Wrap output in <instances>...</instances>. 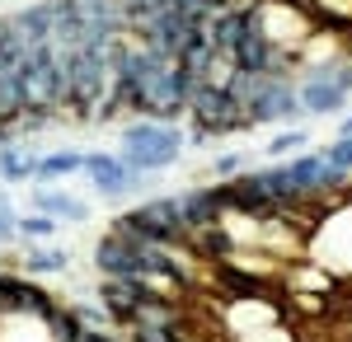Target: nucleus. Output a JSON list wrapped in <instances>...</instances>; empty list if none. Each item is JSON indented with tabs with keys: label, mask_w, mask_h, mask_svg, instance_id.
<instances>
[{
	"label": "nucleus",
	"mask_w": 352,
	"mask_h": 342,
	"mask_svg": "<svg viewBox=\"0 0 352 342\" xmlns=\"http://www.w3.org/2000/svg\"><path fill=\"white\" fill-rule=\"evenodd\" d=\"M202 80L184 71L179 61H146L136 71V94H132V113H146L155 122H174L184 108H188V94L197 89Z\"/></svg>",
	"instance_id": "1"
},
{
	"label": "nucleus",
	"mask_w": 352,
	"mask_h": 342,
	"mask_svg": "<svg viewBox=\"0 0 352 342\" xmlns=\"http://www.w3.org/2000/svg\"><path fill=\"white\" fill-rule=\"evenodd\" d=\"M188 117L192 127H202L207 136H235V132H249V113H244L221 84H197L188 94Z\"/></svg>",
	"instance_id": "2"
},
{
	"label": "nucleus",
	"mask_w": 352,
	"mask_h": 342,
	"mask_svg": "<svg viewBox=\"0 0 352 342\" xmlns=\"http://www.w3.org/2000/svg\"><path fill=\"white\" fill-rule=\"evenodd\" d=\"M244 113H249L254 127H258V122H287V117H296L300 113L296 80L292 76H263L258 89H254V99L244 104Z\"/></svg>",
	"instance_id": "3"
},
{
	"label": "nucleus",
	"mask_w": 352,
	"mask_h": 342,
	"mask_svg": "<svg viewBox=\"0 0 352 342\" xmlns=\"http://www.w3.org/2000/svg\"><path fill=\"white\" fill-rule=\"evenodd\" d=\"M127 225H136L141 235H151V239H184L188 235L179 197H151V202H141L136 211H127Z\"/></svg>",
	"instance_id": "4"
},
{
	"label": "nucleus",
	"mask_w": 352,
	"mask_h": 342,
	"mask_svg": "<svg viewBox=\"0 0 352 342\" xmlns=\"http://www.w3.org/2000/svg\"><path fill=\"white\" fill-rule=\"evenodd\" d=\"M52 295L43 286H33L24 277H14V272H0V315H24V319H43L52 315Z\"/></svg>",
	"instance_id": "5"
},
{
	"label": "nucleus",
	"mask_w": 352,
	"mask_h": 342,
	"mask_svg": "<svg viewBox=\"0 0 352 342\" xmlns=\"http://www.w3.org/2000/svg\"><path fill=\"white\" fill-rule=\"evenodd\" d=\"M94 267H99L104 277H141V272H146V258L136 253L132 239H122V235L109 230V235L94 244Z\"/></svg>",
	"instance_id": "6"
},
{
	"label": "nucleus",
	"mask_w": 352,
	"mask_h": 342,
	"mask_svg": "<svg viewBox=\"0 0 352 342\" xmlns=\"http://www.w3.org/2000/svg\"><path fill=\"white\" fill-rule=\"evenodd\" d=\"M296 99H300V108H305V113L324 117V113H338V108L348 104V89H343V84H338V80L320 66V71H310V76L296 84Z\"/></svg>",
	"instance_id": "7"
},
{
	"label": "nucleus",
	"mask_w": 352,
	"mask_h": 342,
	"mask_svg": "<svg viewBox=\"0 0 352 342\" xmlns=\"http://www.w3.org/2000/svg\"><path fill=\"white\" fill-rule=\"evenodd\" d=\"M146 300V286H141V277H104L99 282V305L109 310L113 323H127L132 310Z\"/></svg>",
	"instance_id": "8"
},
{
	"label": "nucleus",
	"mask_w": 352,
	"mask_h": 342,
	"mask_svg": "<svg viewBox=\"0 0 352 342\" xmlns=\"http://www.w3.org/2000/svg\"><path fill=\"white\" fill-rule=\"evenodd\" d=\"M85 174L94 179V187H99V197H118V192H127V187L141 179V174H132L127 169V159L122 155H85Z\"/></svg>",
	"instance_id": "9"
},
{
	"label": "nucleus",
	"mask_w": 352,
	"mask_h": 342,
	"mask_svg": "<svg viewBox=\"0 0 352 342\" xmlns=\"http://www.w3.org/2000/svg\"><path fill=\"white\" fill-rule=\"evenodd\" d=\"M122 146H136V150H184V132L174 122L141 117V122H127L122 127Z\"/></svg>",
	"instance_id": "10"
},
{
	"label": "nucleus",
	"mask_w": 352,
	"mask_h": 342,
	"mask_svg": "<svg viewBox=\"0 0 352 342\" xmlns=\"http://www.w3.org/2000/svg\"><path fill=\"white\" fill-rule=\"evenodd\" d=\"M179 207H184V225H217L221 216H226V197H221V187H188V192H179Z\"/></svg>",
	"instance_id": "11"
},
{
	"label": "nucleus",
	"mask_w": 352,
	"mask_h": 342,
	"mask_svg": "<svg viewBox=\"0 0 352 342\" xmlns=\"http://www.w3.org/2000/svg\"><path fill=\"white\" fill-rule=\"evenodd\" d=\"M33 211H43V216H56V220H89V207L76 202V197H66L61 187H33Z\"/></svg>",
	"instance_id": "12"
},
{
	"label": "nucleus",
	"mask_w": 352,
	"mask_h": 342,
	"mask_svg": "<svg viewBox=\"0 0 352 342\" xmlns=\"http://www.w3.org/2000/svg\"><path fill=\"white\" fill-rule=\"evenodd\" d=\"M80 169H85V155H80V150L38 155V174H33V183H56V179H66V174H80Z\"/></svg>",
	"instance_id": "13"
},
{
	"label": "nucleus",
	"mask_w": 352,
	"mask_h": 342,
	"mask_svg": "<svg viewBox=\"0 0 352 342\" xmlns=\"http://www.w3.org/2000/svg\"><path fill=\"white\" fill-rule=\"evenodd\" d=\"M38 174V155H24L19 146H5L0 150V179L5 183H28Z\"/></svg>",
	"instance_id": "14"
},
{
	"label": "nucleus",
	"mask_w": 352,
	"mask_h": 342,
	"mask_svg": "<svg viewBox=\"0 0 352 342\" xmlns=\"http://www.w3.org/2000/svg\"><path fill=\"white\" fill-rule=\"evenodd\" d=\"M66 263H71V258H66L61 249H38V244H33V249H28L24 258H19V267H24L28 277H47V272H66Z\"/></svg>",
	"instance_id": "15"
},
{
	"label": "nucleus",
	"mask_w": 352,
	"mask_h": 342,
	"mask_svg": "<svg viewBox=\"0 0 352 342\" xmlns=\"http://www.w3.org/2000/svg\"><path fill=\"white\" fill-rule=\"evenodd\" d=\"M47 328H52V338H56V342H80V338H85V319H80V310H61V305H56L52 315H47Z\"/></svg>",
	"instance_id": "16"
},
{
	"label": "nucleus",
	"mask_w": 352,
	"mask_h": 342,
	"mask_svg": "<svg viewBox=\"0 0 352 342\" xmlns=\"http://www.w3.org/2000/svg\"><path fill=\"white\" fill-rule=\"evenodd\" d=\"M14 230H19V239H52L56 235V216H43V211H28V216H19L14 220Z\"/></svg>",
	"instance_id": "17"
},
{
	"label": "nucleus",
	"mask_w": 352,
	"mask_h": 342,
	"mask_svg": "<svg viewBox=\"0 0 352 342\" xmlns=\"http://www.w3.org/2000/svg\"><path fill=\"white\" fill-rule=\"evenodd\" d=\"M305 146H310V132H300V127H292V132L272 136V141H268V150H263V155L282 159V155H296V150H305Z\"/></svg>",
	"instance_id": "18"
},
{
	"label": "nucleus",
	"mask_w": 352,
	"mask_h": 342,
	"mask_svg": "<svg viewBox=\"0 0 352 342\" xmlns=\"http://www.w3.org/2000/svg\"><path fill=\"white\" fill-rule=\"evenodd\" d=\"M14 220H19L14 211H10V207H0V244H14V239H19V230H14Z\"/></svg>",
	"instance_id": "19"
},
{
	"label": "nucleus",
	"mask_w": 352,
	"mask_h": 342,
	"mask_svg": "<svg viewBox=\"0 0 352 342\" xmlns=\"http://www.w3.org/2000/svg\"><path fill=\"white\" fill-rule=\"evenodd\" d=\"M217 174H221V179H235V174H240V155H221L217 159Z\"/></svg>",
	"instance_id": "20"
},
{
	"label": "nucleus",
	"mask_w": 352,
	"mask_h": 342,
	"mask_svg": "<svg viewBox=\"0 0 352 342\" xmlns=\"http://www.w3.org/2000/svg\"><path fill=\"white\" fill-rule=\"evenodd\" d=\"M80 342H118V338H113V333H104V328H85Z\"/></svg>",
	"instance_id": "21"
},
{
	"label": "nucleus",
	"mask_w": 352,
	"mask_h": 342,
	"mask_svg": "<svg viewBox=\"0 0 352 342\" xmlns=\"http://www.w3.org/2000/svg\"><path fill=\"white\" fill-rule=\"evenodd\" d=\"M226 5H249V0H202V10H226Z\"/></svg>",
	"instance_id": "22"
},
{
	"label": "nucleus",
	"mask_w": 352,
	"mask_h": 342,
	"mask_svg": "<svg viewBox=\"0 0 352 342\" xmlns=\"http://www.w3.org/2000/svg\"><path fill=\"white\" fill-rule=\"evenodd\" d=\"M338 136H352V117H348V122H343V127H338Z\"/></svg>",
	"instance_id": "23"
},
{
	"label": "nucleus",
	"mask_w": 352,
	"mask_h": 342,
	"mask_svg": "<svg viewBox=\"0 0 352 342\" xmlns=\"http://www.w3.org/2000/svg\"><path fill=\"white\" fill-rule=\"evenodd\" d=\"M0 207H10V202H5V192H0Z\"/></svg>",
	"instance_id": "24"
},
{
	"label": "nucleus",
	"mask_w": 352,
	"mask_h": 342,
	"mask_svg": "<svg viewBox=\"0 0 352 342\" xmlns=\"http://www.w3.org/2000/svg\"><path fill=\"white\" fill-rule=\"evenodd\" d=\"M249 5H263V0H249Z\"/></svg>",
	"instance_id": "25"
}]
</instances>
